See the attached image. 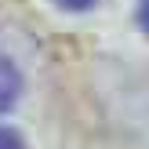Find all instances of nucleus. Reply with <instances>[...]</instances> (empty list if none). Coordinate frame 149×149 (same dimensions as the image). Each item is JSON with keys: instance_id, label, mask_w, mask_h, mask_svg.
<instances>
[{"instance_id": "nucleus-4", "label": "nucleus", "mask_w": 149, "mask_h": 149, "mask_svg": "<svg viewBox=\"0 0 149 149\" xmlns=\"http://www.w3.org/2000/svg\"><path fill=\"white\" fill-rule=\"evenodd\" d=\"M138 22H142V29L149 33V0H142V7H138Z\"/></svg>"}, {"instance_id": "nucleus-3", "label": "nucleus", "mask_w": 149, "mask_h": 149, "mask_svg": "<svg viewBox=\"0 0 149 149\" xmlns=\"http://www.w3.org/2000/svg\"><path fill=\"white\" fill-rule=\"evenodd\" d=\"M55 4H62L65 11H84V7H91L95 0H55Z\"/></svg>"}, {"instance_id": "nucleus-2", "label": "nucleus", "mask_w": 149, "mask_h": 149, "mask_svg": "<svg viewBox=\"0 0 149 149\" xmlns=\"http://www.w3.org/2000/svg\"><path fill=\"white\" fill-rule=\"evenodd\" d=\"M0 149H26V146H22V138L11 127H0Z\"/></svg>"}, {"instance_id": "nucleus-1", "label": "nucleus", "mask_w": 149, "mask_h": 149, "mask_svg": "<svg viewBox=\"0 0 149 149\" xmlns=\"http://www.w3.org/2000/svg\"><path fill=\"white\" fill-rule=\"evenodd\" d=\"M18 91H22V77H18V69H15V62H11L7 55H0V113L15 106Z\"/></svg>"}]
</instances>
